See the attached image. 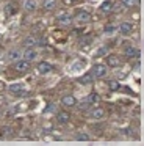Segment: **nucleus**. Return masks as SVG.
<instances>
[{
  "label": "nucleus",
  "instance_id": "1",
  "mask_svg": "<svg viewBox=\"0 0 144 146\" xmlns=\"http://www.w3.org/2000/svg\"><path fill=\"white\" fill-rule=\"evenodd\" d=\"M14 69L19 71V72H27L30 69V61L27 60H17V63L14 64Z\"/></svg>",
  "mask_w": 144,
  "mask_h": 146
},
{
  "label": "nucleus",
  "instance_id": "2",
  "mask_svg": "<svg viewBox=\"0 0 144 146\" xmlns=\"http://www.w3.org/2000/svg\"><path fill=\"white\" fill-rule=\"evenodd\" d=\"M92 74L94 77H103L106 74V66L105 64H94V68H92Z\"/></svg>",
  "mask_w": 144,
  "mask_h": 146
},
{
  "label": "nucleus",
  "instance_id": "3",
  "mask_svg": "<svg viewBox=\"0 0 144 146\" xmlns=\"http://www.w3.org/2000/svg\"><path fill=\"white\" fill-rule=\"evenodd\" d=\"M50 71H52V64L47 63V61H41L38 64V72L39 74H49Z\"/></svg>",
  "mask_w": 144,
  "mask_h": 146
},
{
  "label": "nucleus",
  "instance_id": "4",
  "mask_svg": "<svg viewBox=\"0 0 144 146\" xmlns=\"http://www.w3.org/2000/svg\"><path fill=\"white\" fill-rule=\"evenodd\" d=\"M61 102H63V105H66V107H72V105L77 104V101H75V98L72 94H64L61 98Z\"/></svg>",
  "mask_w": 144,
  "mask_h": 146
},
{
  "label": "nucleus",
  "instance_id": "5",
  "mask_svg": "<svg viewBox=\"0 0 144 146\" xmlns=\"http://www.w3.org/2000/svg\"><path fill=\"white\" fill-rule=\"evenodd\" d=\"M119 32L122 33V35H130L131 32H133V25H131L130 22H122L121 24V27H119Z\"/></svg>",
  "mask_w": 144,
  "mask_h": 146
},
{
  "label": "nucleus",
  "instance_id": "6",
  "mask_svg": "<svg viewBox=\"0 0 144 146\" xmlns=\"http://www.w3.org/2000/svg\"><path fill=\"white\" fill-rule=\"evenodd\" d=\"M125 57L127 58H138L139 57V50H138L136 47H133V46H128V47L125 49Z\"/></svg>",
  "mask_w": 144,
  "mask_h": 146
},
{
  "label": "nucleus",
  "instance_id": "7",
  "mask_svg": "<svg viewBox=\"0 0 144 146\" xmlns=\"http://www.w3.org/2000/svg\"><path fill=\"white\" fill-rule=\"evenodd\" d=\"M56 19L61 24H69L71 22V14H69L67 11H59V13L56 14Z\"/></svg>",
  "mask_w": 144,
  "mask_h": 146
},
{
  "label": "nucleus",
  "instance_id": "8",
  "mask_svg": "<svg viewBox=\"0 0 144 146\" xmlns=\"http://www.w3.org/2000/svg\"><path fill=\"white\" fill-rule=\"evenodd\" d=\"M75 19H77L78 22H89V21H91V14L88 13V11H78L77 16H75Z\"/></svg>",
  "mask_w": 144,
  "mask_h": 146
},
{
  "label": "nucleus",
  "instance_id": "9",
  "mask_svg": "<svg viewBox=\"0 0 144 146\" xmlns=\"http://www.w3.org/2000/svg\"><path fill=\"white\" fill-rule=\"evenodd\" d=\"M56 119H58V123H59V124H66V123H69L71 116H69L67 111H59V113L56 115Z\"/></svg>",
  "mask_w": 144,
  "mask_h": 146
},
{
  "label": "nucleus",
  "instance_id": "10",
  "mask_svg": "<svg viewBox=\"0 0 144 146\" xmlns=\"http://www.w3.org/2000/svg\"><path fill=\"white\" fill-rule=\"evenodd\" d=\"M24 57H25L24 60H27V61H33V60H36L38 54H36V50H33V49H30V47H28L27 50H25Z\"/></svg>",
  "mask_w": 144,
  "mask_h": 146
},
{
  "label": "nucleus",
  "instance_id": "11",
  "mask_svg": "<svg viewBox=\"0 0 144 146\" xmlns=\"http://www.w3.org/2000/svg\"><path fill=\"white\" fill-rule=\"evenodd\" d=\"M106 64L111 66V68L119 66V57L118 55H108V57H106Z\"/></svg>",
  "mask_w": 144,
  "mask_h": 146
},
{
  "label": "nucleus",
  "instance_id": "12",
  "mask_svg": "<svg viewBox=\"0 0 144 146\" xmlns=\"http://www.w3.org/2000/svg\"><path fill=\"white\" fill-rule=\"evenodd\" d=\"M9 90H11L13 93H17L19 96H24V94H25V91H24V85H22V83H14V85L9 86Z\"/></svg>",
  "mask_w": 144,
  "mask_h": 146
},
{
  "label": "nucleus",
  "instance_id": "13",
  "mask_svg": "<svg viewBox=\"0 0 144 146\" xmlns=\"http://www.w3.org/2000/svg\"><path fill=\"white\" fill-rule=\"evenodd\" d=\"M91 116H92L94 119H102V118L105 116V110H103V108H94Z\"/></svg>",
  "mask_w": 144,
  "mask_h": 146
},
{
  "label": "nucleus",
  "instance_id": "14",
  "mask_svg": "<svg viewBox=\"0 0 144 146\" xmlns=\"http://www.w3.org/2000/svg\"><path fill=\"white\" fill-rule=\"evenodd\" d=\"M111 10H113V2H110V0L103 2L102 7H100V11H102V13H110Z\"/></svg>",
  "mask_w": 144,
  "mask_h": 146
},
{
  "label": "nucleus",
  "instance_id": "15",
  "mask_svg": "<svg viewBox=\"0 0 144 146\" xmlns=\"http://www.w3.org/2000/svg\"><path fill=\"white\" fill-rule=\"evenodd\" d=\"M38 44V39L34 38V36H27V38L24 39V46L25 47H31V46Z\"/></svg>",
  "mask_w": 144,
  "mask_h": 146
},
{
  "label": "nucleus",
  "instance_id": "16",
  "mask_svg": "<svg viewBox=\"0 0 144 146\" xmlns=\"http://www.w3.org/2000/svg\"><path fill=\"white\" fill-rule=\"evenodd\" d=\"M56 7V2L55 0H44V10L46 11H50Z\"/></svg>",
  "mask_w": 144,
  "mask_h": 146
},
{
  "label": "nucleus",
  "instance_id": "17",
  "mask_svg": "<svg viewBox=\"0 0 144 146\" xmlns=\"http://www.w3.org/2000/svg\"><path fill=\"white\" fill-rule=\"evenodd\" d=\"M92 79H94V76H92V74H85V76L80 79V82L86 85V83H91V82H92Z\"/></svg>",
  "mask_w": 144,
  "mask_h": 146
},
{
  "label": "nucleus",
  "instance_id": "18",
  "mask_svg": "<svg viewBox=\"0 0 144 146\" xmlns=\"http://www.w3.org/2000/svg\"><path fill=\"white\" fill-rule=\"evenodd\" d=\"M25 8H27L28 11H33L34 8H36V2H34V0H25Z\"/></svg>",
  "mask_w": 144,
  "mask_h": 146
},
{
  "label": "nucleus",
  "instance_id": "19",
  "mask_svg": "<svg viewBox=\"0 0 144 146\" xmlns=\"http://www.w3.org/2000/svg\"><path fill=\"white\" fill-rule=\"evenodd\" d=\"M19 57H20V52H19V50H11L8 54V58H9V60H13V61L19 60Z\"/></svg>",
  "mask_w": 144,
  "mask_h": 146
},
{
  "label": "nucleus",
  "instance_id": "20",
  "mask_svg": "<svg viewBox=\"0 0 144 146\" xmlns=\"http://www.w3.org/2000/svg\"><path fill=\"white\" fill-rule=\"evenodd\" d=\"M75 138H77L78 141H89V140H91V137L88 135V133H78V135L75 137Z\"/></svg>",
  "mask_w": 144,
  "mask_h": 146
},
{
  "label": "nucleus",
  "instance_id": "21",
  "mask_svg": "<svg viewBox=\"0 0 144 146\" xmlns=\"http://www.w3.org/2000/svg\"><path fill=\"white\" fill-rule=\"evenodd\" d=\"M108 86H110L111 90H119V83L116 82V80H110V82H108Z\"/></svg>",
  "mask_w": 144,
  "mask_h": 146
},
{
  "label": "nucleus",
  "instance_id": "22",
  "mask_svg": "<svg viewBox=\"0 0 144 146\" xmlns=\"http://www.w3.org/2000/svg\"><path fill=\"white\" fill-rule=\"evenodd\" d=\"M99 99H100L99 96H97L96 93H92V94H91L89 98H88V101H89V102H92V104H94V102H99Z\"/></svg>",
  "mask_w": 144,
  "mask_h": 146
},
{
  "label": "nucleus",
  "instance_id": "23",
  "mask_svg": "<svg viewBox=\"0 0 144 146\" xmlns=\"http://www.w3.org/2000/svg\"><path fill=\"white\" fill-rule=\"evenodd\" d=\"M122 3H124L125 7H135V5H136V0H122Z\"/></svg>",
  "mask_w": 144,
  "mask_h": 146
},
{
  "label": "nucleus",
  "instance_id": "24",
  "mask_svg": "<svg viewBox=\"0 0 144 146\" xmlns=\"http://www.w3.org/2000/svg\"><path fill=\"white\" fill-rule=\"evenodd\" d=\"M114 30H116L114 25H106V27H105V32H106V33H113Z\"/></svg>",
  "mask_w": 144,
  "mask_h": 146
},
{
  "label": "nucleus",
  "instance_id": "25",
  "mask_svg": "<svg viewBox=\"0 0 144 146\" xmlns=\"http://www.w3.org/2000/svg\"><path fill=\"white\" fill-rule=\"evenodd\" d=\"M53 110V105H49V107L46 108V113H49V111H52Z\"/></svg>",
  "mask_w": 144,
  "mask_h": 146
},
{
  "label": "nucleus",
  "instance_id": "26",
  "mask_svg": "<svg viewBox=\"0 0 144 146\" xmlns=\"http://www.w3.org/2000/svg\"><path fill=\"white\" fill-rule=\"evenodd\" d=\"M74 2H75V0H64V3H66V5H72Z\"/></svg>",
  "mask_w": 144,
  "mask_h": 146
},
{
  "label": "nucleus",
  "instance_id": "27",
  "mask_svg": "<svg viewBox=\"0 0 144 146\" xmlns=\"http://www.w3.org/2000/svg\"><path fill=\"white\" fill-rule=\"evenodd\" d=\"M103 54H105V49H100V50L97 52V55H103Z\"/></svg>",
  "mask_w": 144,
  "mask_h": 146
}]
</instances>
